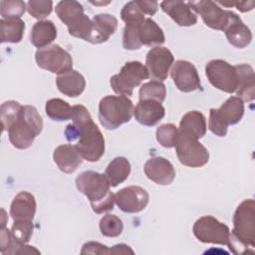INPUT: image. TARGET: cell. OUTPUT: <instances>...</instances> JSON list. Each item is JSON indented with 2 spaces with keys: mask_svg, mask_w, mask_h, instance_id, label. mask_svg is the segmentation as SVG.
<instances>
[{
  "mask_svg": "<svg viewBox=\"0 0 255 255\" xmlns=\"http://www.w3.org/2000/svg\"><path fill=\"white\" fill-rule=\"evenodd\" d=\"M73 124L67 126L65 135L68 141L78 140L75 144L84 159L98 161L105 153V138L94 123L89 111L82 105L73 106Z\"/></svg>",
  "mask_w": 255,
  "mask_h": 255,
  "instance_id": "cell-1",
  "label": "cell"
},
{
  "mask_svg": "<svg viewBox=\"0 0 255 255\" xmlns=\"http://www.w3.org/2000/svg\"><path fill=\"white\" fill-rule=\"evenodd\" d=\"M75 183L77 189L89 199L94 212L102 214L114 208L115 194L105 174L86 170L77 176Z\"/></svg>",
  "mask_w": 255,
  "mask_h": 255,
  "instance_id": "cell-2",
  "label": "cell"
},
{
  "mask_svg": "<svg viewBox=\"0 0 255 255\" xmlns=\"http://www.w3.org/2000/svg\"><path fill=\"white\" fill-rule=\"evenodd\" d=\"M43 129V120L33 106H23L18 119L8 129L9 140L19 149L30 147Z\"/></svg>",
  "mask_w": 255,
  "mask_h": 255,
  "instance_id": "cell-3",
  "label": "cell"
},
{
  "mask_svg": "<svg viewBox=\"0 0 255 255\" xmlns=\"http://www.w3.org/2000/svg\"><path fill=\"white\" fill-rule=\"evenodd\" d=\"M133 104L126 96H106L99 104V121L101 125L113 130L130 121Z\"/></svg>",
  "mask_w": 255,
  "mask_h": 255,
  "instance_id": "cell-4",
  "label": "cell"
},
{
  "mask_svg": "<svg viewBox=\"0 0 255 255\" xmlns=\"http://www.w3.org/2000/svg\"><path fill=\"white\" fill-rule=\"evenodd\" d=\"M238 241L247 247L255 246V202L243 200L233 215V229L230 232Z\"/></svg>",
  "mask_w": 255,
  "mask_h": 255,
  "instance_id": "cell-5",
  "label": "cell"
},
{
  "mask_svg": "<svg viewBox=\"0 0 255 255\" xmlns=\"http://www.w3.org/2000/svg\"><path fill=\"white\" fill-rule=\"evenodd\" d=\"M147 78L149 75L145 66L138 61H131L127 62L119 74L111 77L110 85L116 94L128 98L133 89Z\"/></svg>",
  "mask_w": 255,
  "mask_h": 255,
  "instance_id": "cell-6",
  "label": "cell"
},
{
  "mask_svg": "<svg viewBox=\"0 0 255 255\" xmlns=\"http://www.w3.org/2000/svg\"><path fill=\"white\" fill-rule=\"evenodd\" d=\"M175 151L181 164L188 167H201L208 162L207 148L194 136L178 130Z\"/></svg>",
  "mask_w": 255,
  "mask_h": 255,
  "instance_id": "cell-7",
  "label": "cell"
},
{
  "mask_svg": "<svg viewBox=\"0 0 255 255\" xmlns=\"http://www.w3.org/2000/svg\"><path fill=\"white\" fill-rule=\"evenodd\" d=\"M205 74L210 84L216 89L232 94L238 87V75L235 66L224 60L215 59L206 64Z\"/></svg>",
  "mask_w": 255,
  "mask_h": 255,
  "instance_id": "cell-8",
  "label": "cell"
},
{
  "mask_svg": "<svg viewBox=\"0 0 255 255\" xmlns=\"http://www.w3.org/2000/svg\"><path fill=\"white\" fill-rule=\"evenodd\" d=\"M35 60L40 68L58 75L71 71L73 68L71 55L57 44L38 49L35 54Z\"/></svg>",
  "mask_w": 255,
  "mask_h": 255,
  "instance_id": "cell-9",
  "label": "cell"
},
{
  "mask_svg": "<svg viewBox=\"0 0 255 255\" xmlns=\"http://www.w3.org/2000/svg\"><path fill=\"white\" fill-rule=\"evenodd\" d=\"M194 236L203 243L227 245L230 229L215 217L206 215L195 221L192 227Z\"/></svg>",
  "mask_w": 255,
  "mask_h": 255,
  "instance_id": "cell-10",
  "label": "cell"
},
{
  "mask_svg": "<svg viewBox=\"0 0 255 255\" xmlns=\"http://www.w3.org/2000/svg\"><path fill=\"white\" fill-rule=\"evenodd\" d=\"M187 3L191 10L199 14L205 25L211 29L224 31L232 15V11L222 9L213 1L199 0L189 1Z\"/></svg>",
  "mask_w": 255,
  "mask_h": 255,
  "instance_id": "cell-11",
  "label": "cell"
},
{
  "mask_svg": "<svg viewBox=\"0 0 255 255\" xmlns=\"http://www.w3.org/2000/svg\"><path fill=\"white\" fill-rule=\"evenodd\" d=\"M174 63V58L169 49L161 46L151 48L146 54L145 68L149 78L162 82L167 79L169 69Z\"/></svg>",
  "mask_w": 255,
  "mask_h": 255,
  "instance_id": "cell-12",
  "label": "cell"
},
{
  "mask_svg": "<svg viewBox=\"0 0 255 255\" xmlns=\"http://www.w3.org/2000/svg\"><path fill=\"white\" fill-rule=\"evenodd\" d=\"M149 201L147 191L137 185L122 188L115 194V203L126 213H137L143 210Z\"/></svg>",
  "mask_w": 255,
  "mask_h": 255,
  "instance_id": "cell-13",
  "label": "cell"
},
{
  "mask_svg": "<svg viewBox=\"0 0 255 255\" xmlns=\"http://www.w3.org/2000/svg\"><path fill=\"white\" fill-rule=\"evenodd\" d=\"M170 76L176 88L183 93L193 92L201 88L198 72L195 66L188 61H175L172 65Z\"/></svg>",
  "mask_w": 255,
  "mask_h": 255,
  "instance_id": "cell-14",
  "label": "cell"
},
{
  "mask_svg": "<svg viewBox=\"0 0 255 255\" xmlns=\"http://www.w3.org/2000/svg\"><path fill=\"white\" fill-rule=\"evenodd\" d=\"M143 169L147 178L159 185H168L175 178V169L172 163L162 156H153L147 159Z\"/></svg>",
  "mask_w": 255,
  "mask_h": 255,
  "instance_id": "cell-15",
  "label": "cell"
},
{
  "mask_svg": "<svg viewBox=\"0 0 255 255\" xmlns=\"http://www.w3.org/2000/svg\"><path fill=\"white\" fill-rule=\"evenodd\" d=\"M164 115L165 110L161 103L152 100L139 101L133 109V116L136 122L146 127L155 126L163 119Z\"/></svg>",
  "mask_w": 255,
  "mask_h": 255,
  "instance_id": "cell-16",
  "label": "cell"
},
{
  "mask_svg": "<svg viewBox=\"0 0 255 255\" xmlns=\"http://www.w3.org/2000/svg\"><path fill=\"white\" fill-rule=\"evenodd\" d=\"M92 22L93 29L88 41L92 44H101L107 42L118 28L117 18L107 13L95 15Z\"/></svg>",
  "mask_w": 255,
  "mask_h": 255,
  "instance_id": "cell-17",
  "label": "cell"
},
{
  "mask_svg": "<svg viewBox=\"0 0 255 255\" xmlns=\"http://www.w3.org/2000/svg\"><path fill=\"white\" fill-rule=\"evenodd\" d=\"M53 159L59 169L65 173L74 172L83 162V156L76 145L61 144L53 152Z\"/></svg>",
  "mask_w": 255,
  "mask_h": 255,
  "instance_id": "cell-18",
  "label": "cell"
},
{
  "mask_svg": "<svg viewBox=\"0 0 255 255\" xmlns=\"http://www.w3.org/2000/svg\"><path fill=\"white\" fill-rule=\"evenodd\" d=\"M224 32L228 42L235 48L243 49L251 43L252 33L250 29L234 12H232L230 20L226 28L224 29Z\"/></svg>",
  "mask_w": 255,
  "mask_h": 255,
  "instance_id": "cell-19",
  "label": "cell"
},
{
  "mask_svg": "<svg viewBox=\"0 0 255 255\" xmlns=\"http://www.w3.org/2000/svg\"><path fill=\"white\" fill-rule=\"evenodd\" d=\"M160 7L178 26H192L197 22V16L192 12L187 2L183 1H162Z\"/></svg>",
  "mask_w": 255,
  "mask_h": 255,
  "instance_id": "cell-20",
  "label": "cell"
},
{
  "mask_svg": "<svg viewBox=\"0 0 255 255\" xmlns=\"http://www.w3.org/2000/svg\"><path fill=\"white\" fill-rule=\"evenodd\" d=\"M36 200L28 191L19 192L13 199L10 206V215L13 220H33L36 213Z\"/></svg>",
  "mask_w": 255,
  "mask_h": 255,
  "instance_id": "cell-21",
  "label": "cell"
},
{
  "mask_svg": "<svg viewBox=\"0 0 255 255\" xmlns=\"http://www.w3.org/2000/svg\"><path fill=\"white\" fill-rule=\"evenodd\" d=\"M56 85L58 90L65 96L76 98L84 92L86 81L81 73L71 70L58 75L56 78Z\"/></svg>",
  "mask_w": 255,
  "mask_h": 255,
  "instance_id": "cell-22",
  "label": "cell"
},
{
  "mask_svg": "<svg viewBox=\"0 0 255 255\" xmlns=\"http://www.w3.org/2000/svg\"><path fill=\"white\" fill-rule=\"evenodd\" d=\"M238 75L237 97L242 101L251 102L255 98V76L253 68L248 64L235 65Z\"/></svg>",
  "mask_w": 255,
  "mask_h": 255,
  "instance_id": "cell-23",
  "label": "cell"
},
{
  "mask_svg": "<svg viewBox=\"0 0 255 255\" xmlns=\"http://www.w3.org/2000/svg\"><path fill=\"white\" fill-rule=\"evenodd\" d=\"M57 37V28L50 20H41L34 24L30 34V42L35 47L41 49L51 43Z\"/></svg>",
  "mask_w": 255,
  "mask_h": 255,
  "instance_id": "cell-24",
  "label": "cell"
},
{
  "mask_svg": "<svg viewBox=\"0 0 255 255\" xmlns=\"http://www.w3.org/2000/svg\"><path fill=\"white\" fill-rule=\"evenodd\" d=\"M178 130L199 139L206 132V119L198 111L187 112L180 120Z\"/></svg>",
  "mask_w": 255,
  "mask_h": 255,
  "instance_id": "cell-25",
  "label": "cell"
},
{
  "mask_svg": "<svg viewBox=\"0 0 255 255\" xmlns=\"http://www.w3.org/2000/svg\"><path fill=\"white\" fill-rule=\"evenodd\" d=\"M138 38L141 45L148 47L160 46L164 43L165 37L162 29L151 18H145L138 26Z\"/></svg>",
  "mask_w": 255,
  "mask_h": 255,
  "instance_id": "cell-26",
  "label": "cell"
},
{
  "mask_svg": "<svg viewBox=\"0 0 255 255\" xmlns=\"http://www.w3.org/2000/svg\"><path fill=\"white\" fill-rule=\"evenodd\" d=\"M130 173V163L124 156L115 157L107 166L105 175L107 176L112 187L123 183Z\"/></svg>",
  "mask_w": 255,
  "mask_h": 255,
  "instance_id": "cell-27",
  "label": "cell"
},
{
  "mask_svg": "<svg viewBox=\"0 0 255 255\" xmlns=\"http://www.w3.org/2000/svg\"><path fill=\"white\" fill-rule=\"evenodd\" d=\"M56 14L59 19L68 27L78 21L85 13L83 5L74 0L60 1L55 8Z\"/></svg>",
  "mask_w": 255,
  "mask_h": 255,
  "instance_id": "cell-28",
  "label": "cell"
},
{
  "mask_svg": "<svg viewBox=\"0 0 255 255\" xmlns=\"http://www.w3.org/2000/svg\"><path fill=\"white\" fill-rule=\"evenodd\" d=\"M25 31V22L22 19H1L0 40L1 43H19Z\"/></svg>",
  "mask_w": 255,
  "mask_h": 255,
  "instance_id": "cell-29",
  "label": "cell"
},
{
  "mask_svg": "<svg viewBox=\"0 0 255 255\" xmlns=\"http://www.w3.org/2000/svg\"><path fill=\"white\" fill-rule=\"evenodd\" d=\"M244 103L238 97L228 98L218 109V112L224 122L229 125H235L244 115Z\"/></svg>",
  "mask_w": 255,
  "mask_h": 255,
  "instance_id": "cell-30",
  "label": "cell"
},
{
  "mask_svg": "<svg viewBox=\"0 0 255 255\" xmlns=\"http://www.w3.org/2000/svg\"><path fill=\"white\" fill-rule=\"evenodd\" d=\"M46 115L53 121L63 122L71 120L73 116V107L62 99H51L46 102Z\"/></svg>",
  "mask_w": 255,
  "mask_h": 255,
  "instance_id": "cell-31",
  "label": "cell"
},
{
  "mask_svg": "<svg viewBox=\"0 0 255 255\" xmlns=\"http://www.w3.org/2000/svg\"><path fill=\"white\" fill-rule=\"evenodd\" d=\"M139 101L152 100L162 103L165 100L166 88L162 82L159 81H149L144 83L138 92Z\"/></svg>",
  "mask_w": 255,
  "mask_h": 255,
  "instance_id": "cell-32",
  "label": "cell"
},
{
  "mask_svg": "<svg viewBox=\"0 0 255 255\" xmlns=\"http://www.w3.org/2000/svg\"><path fill=\"white\" fill-rule=\"evenodd\" d=\"M22 107L23 106L16 101H7L1 105L0 120L2 123L3 130H8L9 128L18 119Z\"/></svg>",
  "mask_w": 255,
  "mask_h": 255,
  "instance_id": "cell-33",
  "label": "cell"
},
{
  "mask_svg": "<svg viewBox=\"0 0 255 255\" xmlns=\"http://www.w3.org/2000/svg\"><path fill=\"white\" fill-rule=\"evenodd\" d=\"M100 231L106 237H118L124 229L123 221L115 214H106L100 220Z\"/></svg>",
  "mask_w": 255,
  "mask_h": 255,
  "instance_id": "cell-34",
  "label": "cell"
},
{
  "mask_svg": "<svg viewBox=\"0 0 255 255\" xmlns=\"http://www.w3.org/2000/svg\"><path fill=\"white\" fill-rule=\"evenodd\" d=\"M27 9V3L21 0L0 1V14L2 19H20Z\"/></svg>",
  "mask_w": 255,
  "mask_h": 255,
  "instance_id": "cell-35",
  "label": "cell"
},
{
  "mask_svg": "<svg viewBox=\"0 0 255 255\" xmlns=\"http://www.w3.org/2000/svg\"><path fill=\"white\" fill-rule=\"evenodd\" d=\"M34 226L33 220H14V223L11 228L12 237L15 242L20 244H26L29 242L33 234Z\"/></svg>",
  "mask_w": 255,
  "mask_h": 255,
  "instance_id": "cell-36",
  "label": "cell"
},
{
  "mask_svg": "<svg viewBox=\"0 0 255 255\" xmlns=\"http://www.w3.org/2000/svg\"><path fill=\"white\" fill-rule=\"evenodd\" d=\"M156 140L163 147L171 148L175 145L177 136H178V128L173 124H164L159 126L156 128Z\"/></svg>",
  "mask_w": 255,
  "mask_h": 255,
  "instance_id": "cell-37",
  "label": "cell"
},
{
  "mask_svg": "<svg viewBox=\"0 0 255 255\" xmlns=\"http://www.w3.org/2000/svg\"><path fill=\"white\" fill-rule=\"evenodd\" d=\"M121 18L126 24L138 25L144 21V13L135 1L128 2L121 11Z\"/></svg>",
  "mask_w": 255,
  "mask_h": 255,
  "instance_id": "cell-38",
  "label": "cell"
},
{
  "mask_svg": "<svg viewBox=\"0 0 255 255\" xmlns=\"http://www.w3.org/2000/svg\"><path fill=\"white\" fill-rule=\"evenodd\" d=\"M92 29H93V22L86 14H84L73 25L68 27V31H69L70 35H72L76 38L83 39L87 42L90 39Z\"/></svg>",
  "mask_w": 255,
  "mask_h": 255,
  "instance_id": "cell-39",
  "label": "cell"
},
{
  "mask_svg": "<svg viewBox=\"0 0 255 255\" xmlns=\"http://www.w3.org/2000/svg\"><path fill=\"white\" fill-rule=\"evenodd\" d=\"M53 9V2L48 0H30L27 2L28 13L41 21L51 14Z\"/></svg>",
  "mask_w": 255,
  "mask_h": 255,
  "instance_id": "cell-40",
  "label": "cell"
},
{
  "mask_svg": "<svg viewBox=\"0 0 255 255\" xmlns=\"http://www.w3.org/2000/svg\"><path fill=\"white\" fill-rule=\"evenodd\" d=\"M138 25L126 24L123 35V47L126 50H138L142 46L138 38Z\"/></svg>",
  "mask_w": 255,
  "mask_h": 255,
  "instance_id": "cell-41",
  "label": "cell"
},
{
  "mask_svg": "<svg viewBox=\"0 0 255 255\" xmlns=\"http://www.w3.org/2000/svg\"><path fill=\"white\" fill-rule=\"evenodd\" d=\"M208 128L217 136H225L228 130V125L221 118L218 109H210Z\"/></svg>",
  "mask_w": 255,
  "mask_h": 255,
  "instance_id": "cell-42",
  "label": "cell"
},
{
  "mask_svg": "<svg viewBox=\"0 0 255 255\" xmlns=\"http://www.w3.org/2000/svg\"><path fill=\"white\" fill-rule=\"evenodd\" d=\"M81 254H110V248L102 243L90 241L86 242L81 250Z\"/></svg>",
  "mask_w": 255,
  "mask_h": 255,
  "instance_id": "cell-43",
  "label": "cell"
},
{
  "mask_svg": "<svg viewBox=\"0 0 255 255\" xmlns=\"http://www.w3.org/2000/svg\"><path fill=\"white\" fill-rule=\"evenodd\" d=\"M14 243V239L12 237L11 231H9L6 227L1 228L0 232V252L2 254H6V252L12 247Z\"/></svg>",
  "mask_w": 255,
  "mask_h": 255,
  "instance_id": "cell-44",
  "label": "cell"
},
{
  "mask_svg": "<svg viewBox=\"0 0 255 255\" xmlns=\"http://www.w3.org/2000/svg\"><path fill=\"white\" fill-rule=\"evenodd\" d=\"M40 254V251L38 249H36L33 246L30 245H26V244H20L14 241L12 247L6 252L5 255L7 254Z\"/></svg>",
  "mask_w": 255,
  "mask_h": 255,
  "instance_id": "cell-45",
  "label": "cell"
},
{
  "mask_svg": "<svg viewBox=\"0 0 255 255\" xmlns=\"http://www.w3.org/2000/svg\"><path fill=\"white\" fill-rule=\"evenodd\" d=\"M137 5L141 9V11L149 16H152L156 13L158 9V3L156 1H143V0H136Z\"/></svg>",
  "mask_w": 255,
  "mask_h": 255,
  "instance_id": "cell-46",
  "label": "cell"
},
{
  "mask_svg": "<svg viewBox=\"0 0 255 255\" xmlns=\"http://www.w3.org/2000/svg\"><path fill=\"white\" fill-rule=\"evenodd\" d=\"M133 254V250L127 244H117L110 248V254Z\"/></svg>",
  "mask_w": 255,
  "mask_h": 255,
  "instance_id": "cell-47",
  "label": "cell"
},
{
  "mask_svg": "<svg viewBox=\"0 0 255 255\" xmlns=\"http://www.w3.org/2000/svg\"><path fill=\"white\" fill-rule=\"evenodd\" d=\"M234 6L241 12H247V11H251L254 6H255V2L254 1H245V2H234Z\"/></svg>",
  "mask_w": 255,
  "mask_h": 255,
  "instance_id": "cell-48",
  "label": "cell"
},
{
  "mask_svg": "<svg viewBox=\"0 0 255 255\" xmlns=\"http://www.w3.org/2000/svg\"><path fill=\"white\" fill-rule=\"evenodd\" d=\"M1 212H2V227L1 228H4L5 225H6V211L2 208L1 209Z\"/></svg>",
  "mask_w": 255,
  "mask_h": 255,
  "instance_id": "cell-49",
  "label": "cell"
}]
</instances>
